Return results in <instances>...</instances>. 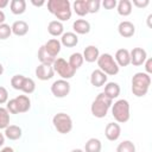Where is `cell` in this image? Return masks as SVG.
I'll use <instances>...</instances> for the list:
<instances>
[{"mask_svg":"<svg viewBox=\"0 0 152 152\" xmlns=\"http://www.w3.org/2000/svg\"><path fill=\"white\" fill-rule=\"evenodd\" d=\"M102 5H103V7L107 8V10H113V8L116 6V1H115V0H103Z\"/></svg>","mask_w":152,"mask_h":152,"instance_id":"37","label":"cell"},{"mask_svg":"<svg viewBox=\"0 0 152 152\" xmlns=\"http://www.w3.org/2000/svg\"><path fill=\"white\" fill-rule=\"evenodd\" d=\"M53 74H55V70L52 68V65H49V64H39L37 68H36V76L42 80V81H48L50 78L53 77Z\"/></svg>","mask_w":152,"mask_h":152,"instance_id":"10","label":"cell"},{"mask_svg":"<svg viewBox=\"0 0 152 152\" xmlns=\"http://www.w3.org/2000/svg\"><path fill=\"white\" fill-rule=\"evenodd\" d=\"M38 59L40 61V64H49V65H52L53 62H55V57H52L43 46H40V49L38 50Z\"/></svg>","mask_w":152,"mask_h":152,"instance_id":"24","label":"cell"},{"mask_svg":"<svg viewBox=\"0 0 152 152\" xmlns=\"http://www.w3.org/2000/svg\"><path fill=\"white\" fill-rule=\"evenodd\" d=\"M129 58H131V63L135 66L142 65L145 63V61L147 59V53L142 48H134L131 52H129Z\"/></svg>","mask_w":152,"mask_h":152,"instance_id":"9","label":"cell"},{"mask_svg":"<svg viewBox=\"0 0 152 152\" xmlns=\"http://www.w3.org/2000/svg\"><path fill=\"white\" fill-rule=\"evenodd\" d=\"M83 56H82V53H80V52H75V53H72L71 56H70V58H69V65L76 71L78 68H81V65L83 64Z\"/></svg>","mask_w":152,"mask_h":152,"instance_id":"28","label":"cell"},{"mask_svg":"<svg viewBox=\"0 0 152 152\" xmlns=\"http://www.w3.org/2000/svg\"><path fill=\"white\" fill-rule=\"evenodd\" d=\"M17 107H18V113H25L31 108V101L28 99V96L26 95H19L17 97H14Z\"/></svg>","mask_w":152,"mask_h":152,"instance_id":"17","label":"cell"},{"mask_svg":"<svg viewBox=\"0 0 152 152\" xmlns=\"http://www.w3.org/2000/svg\"><path fill=\"white\" fill-rule=\"evenodd\" d=\"M116 152H135V146L131 140H125L118 145Z\"/></svg>","mask_w":152,"mask_h":152,"instance_id":"31","label":"cell"},{"mask_svg":"<svg viewBox=\"0 0 152 152\" xmlns=\"http://www.w3.org/2000/svg\"><path fill=\"white\" fill-rule=\"evenodd\" d=\"M120 134H121V128H120L119 124H116V122L107 124V126L104 128V135L108 140L115 141L120 138Z\"/></svg>","mask_w":152,"mask_h":152,"instance_id":"11","label":"cell"},{"mask_svg":"<svg viewBox=\"0 0 152 152\" xmlns=\"http://www.w3.org/2000/svg\"><path fill=\"white\" fill-rule=\"evenodd\" d=\"M118 31L120 33V36L125 37V38H129L135 33V26L131 23V21H121L118 26Z\"/></svg>","mask_w":152,"mask_h":152,"instance_id":"12","label":"cell"},{"mask_svg":"<svg viewBox=\"0 0 152 152\" xmlns=\"http://www.w3.org/2000/svg\"><path fill=\"white\" fill-rule=\"evenodd\" d=\"M150 4V1L148 0H144V1H139V0H134L133 1V5L134 6H137V7H139V8H142V7H146L147 5Z\"/></svg>","mask_w":152,"mask_h":152,"instance_id":"38","label":"cell"},{"mask_svg":"<svg viewBox=\"0 0 152 152\" xmlns=\"http://www.w3.org/2000/svg\"><path fill=\"white\" fill-rule=\"evenodd\" d=\"M1 152H14V151H13V148H12V147L7 146V147H4V148L1 150Z\"/></svg>","mask_w":152,"mask_h":152,"instance_id":"43","label":"cell"},{"mask_svg":"<svg viewBox=\"0 0 152 152\" xmlns=\"http://www.w3.org/2000/svg\"><path fill=\"white\" fill-rule=\"evenodd\" d=\"M24 78H25V76H23V75H14V76L11 78V86H12L14 89L20 90Z\"/></svg>","mask_w":152,"mask_h":152,"instance_id":"34","label":"cell"},{"mask_svg":"<svg viewBox=\"0 0 152 152\" xmlns=\"http://www.w3.org/2000/svg\"><path fill=\"white\" fill-rule=\"evenodd\" d=\"M10 6H11V11L13 14H23L26 10V1L25 0H12Z\"/></svg>","mask_w":152,"mask_h":152,"instance_id":"27","label":"cell"},{"mask_svg":"<svg viewBox=\"0 0 152 152\" xmlns=\"http://www.w3.org/2000/svg\"><path fill=\"white\" fill-rule=\"evenodd\" d=\"M5 142V135L2 133H0V146H2Z\"/></svg>","mask_w":152,"mask_h":152,"instance_id":"44","label":"cell"},{"mask_svg":"<svg viewBox=\"0 0 152 152\" xmlns=\"http://www.w3.org/2000/svg\"><path fill=\"white\" fill-rule=\"evenodd\" d=\"M74 11L77 15L83 17L88 14V7H87V0H76L74 2Z\"/></svg>","mask_w":152,"mask_h":152,"instance_id":"29","label":"cell"},{"mask_svg":"<svg viewBox=\"0 0 152 152\" xmlns=\"http://www.w3.org/2000/svg\"><path fill=\"white\" fill-rule=\"evenodd\" d=\"M36 89V83L32 78L30 77H25L24 81H23V84H21V91H24L25 94H32Z\"/></svg>","mask_w":152,"mask_h":152,"instance_id":"30","label":"cell"},{"mask_svg":"<svg viewBox=\"0 0 152 152\" xmlns=\"http://www.w3.org/2000/svg\"><path fill=\"white\" fill-rule=\"evenodd\" d=\"M82 56H83V59H84L86 62L93 63V62L97 61V58H99V56H100V51H99V49H97L96 46L89 45V46H87V48L84 49Z\"/></svg>","mask_w":152,"mask_h":152,"instance_id":"15","label":"cell"},{"mask_svg":"<svg viewBox=\"0 0 152 152\" xmlns=\"http://www.w3.org/2000/svg\"><path fill=\"white\" fill-rule=\"evenodd\" d=\"M8 5V0H0V8H4Z\"/></svg>","mask_w":152,"mask_h":152,"instance_id":"40","label":"cell"},{"mask_svg":"<svg viewBox=\"0 0 152 152\" xmlns=\"http://www.w3.org/2000/svg\"><path fill=\"white\" fill-rule=\"evenodd\" d=\"M2 72H4V66H2V64L0 63V75H1Z\"/></svg>","mask_w":152,"mask_h":152,"instance_id":"46","label":"cell"},{"mask_svg":"<svg viewBox=\"0 0 152 152\" xmlns=\"http://www.w3.org/2000/svg\"><path fill=\"white\" fill-rule=\"evenodd\" d=\"M87 7H88V13H96L100 8V1L99 0H87Z\"/></svg>","mask_w":152,"mask_h":152,"instance_id":"35","label":"cell"},{"mask_svg":"<svg viewBox=\"0 0 152 152\" xmlns=\"http://www.w3.org/2000/svg\"><path fill=\"white\" fill-rule=\"evenodd\" d=\"M7 100H8V93H7L6 88L0 87V104L7 102Z\"/></svg>","mask_w":152,"mask_h":152,"instance_id":"36","label":"cell"},{"mask_svg":"<svg viewBox=\"0 0 152 152\" xmlns=\"http://www.w3.org/2000/svg\"><path fill=\"white\" fill-rule=\"evenodd\" d=\"M112 101L104 93H100L96 99L93 101L91 103V107H90V110H91V114L95 116V118H104L107 115V112L108 109L112 107Z\"/></svg>","mask_w":152,"mask_h":152,"instance_id":"3","label":"cell"},{"mask_svg":"<svg viewBox=\"0 0 152 152\" xmlns=\"http://www.w3.org/2000/svg\"><path fill=\"white\" fill-rule=\"evenodd\" d=\"M71 152H84V151H82L81 148H75V150H72Z\"/></svg>","mask_w":152,"mask_h":152,"instance_id":"45","label":"cell"},{"mask_svg":"<svg viewBox=\"0 0 152 152\" xmlns=\"http://www.w3.org/2000/svg\"><path fill=\"white\" fill-rule=\"evenodd\" d=\"M5 13L2 12V11H0V24H4V21H5Z\"/></svg>","mask_w":152,"mask_h":152,"instance_id":"42","label":"cell"},{"mask_svg":"<svg viewBox=\"0 0 152 152\" xmlns=\"http://www.w3.org/2000/svg\"><path fill=\"white\" fill-rule=\"evenodd\" d=\"M112 114L114 116V119L120 122V124H125L129 120V103L127 100H118L116 102H114V104L112 106Z\"/></svg>","mask_w":152,"mask_h":152,"instance_id":"4","label":"cell"},{"mask_svg":"<svg viewBox=\"0 0 152 152\" xmlns=\"http://www.w3.org/2000/svg\"><path fill=\"white\" fill-rule=\"evenodd\" d=\"M48 31H49V33L51 36L58 37V36H62L63 34L64 27H63V24L59 20H52L48 25Z\"/></svg>","mask_w":152,"mask_h":152,"instance_id":"22","label":"cell"},{"mask_svg":"<svg viewBox=\"0 0 152 152\" xmlns=\"http://www.w3.org/2000/svg\"><path fill=\"white\" fill-rule=\"evenodd\" d=\"M48 10L50 13L57 17L59 21H65L71 18V8L68 0H49Z\"/></svg>","mask_w":152,"mask_h":152,"instance_id":"1","label":"cell"},{"mask_svg":"<svg viewBox=\"0 0 152 152\" xmlns=\"http://www.w3.org/2000/svg\"><path fill=\"white\" fill-rule=\"evenodd\" d=\"M31 2H32L34 6H43V5L45 4V1H38V2H37V1H34V0H32Z\"/></svg>","mask_w":152,"mask_h":152,"instance_id":"41","label":"cell"},{"mask_svg":"<svg viewBox=\"0 0 152 152\" xmlns=\"http://www.w3.org/2000/svg\"><path fill=\"white\" fill-rule=\"evenodd\" d=\"M61 42L58 40V39H56V38H52V39H50V40H48L45 44H44V48H45V50L52 56V57H55L56 58V56L59 53V51H61Z\"/></svg>","mask_w":152,"mask_h":152,"instance_id":"16","label":"cell"},{"mask_svg":"<svg viewBox=\"0 0 152 152\" xmlns=\"http://www.w3.org/2000/svg\"><path fill=\"white\" fill-rule=\"evenodd\" d=\"M110 100L113 99H116L119 95H120V87L118 83L115 82H108L106 86H104V91H103Z\"/></svg>","mask_w":152,"mask_h":152,"instance_id":"21","label":"cell"},{"mask_svg":"<svg viewBox=\"0 0 152 152\" xmlns=\"http://www.w3.org/2000/svg\"><path fill=\"white\" fill-rule=\"evenodd\" d=\"M77 43H78V37L74 32H65V33L62 34L61 44H63L64 46L72 48V46H76Z\"/></svg>","mask_w":152,"mask_h":152,"instance_id":"19","label":"cell"},{"mask_svg":"<svg viewBox=\"0 0 152 152\" xmlns=\"http://www.w3.org/2000/svg\"><path fill=\"white\" fill-rule=\"evenodd\" d=\"M72 28L78 34H86L90 31V24H89V21H87L84 19H77L74 21Z\"/></svg>","mask_w":152,"mask_h":152,"instance_id":"18","label":"cell"},{"mask_svg":"<svg viewBox=\"0 0 152 152\" xmlns=\"http://www.w3.org/2000/svg\"><path fill=\"white\" fill-rule=\"evenodd\" d=\"M151 84V76L146 72H137L132 77V93L138 96H145Z\"/></svg>","mask_w":152,"mask_h":152,"instance_id":"2","label":"cell"},{"mask_svg":"<svg viewBox=\"0 0 152 152\" xmlns=\"http://www.w3.org/2000/svg\"><path fill=\"white\" fill-rule=\"evenodd\" d=\"M107 82V75L101 71L100 69H96L90 75V83L94 87H102Z\"/></svg>","mask_w":152,"mask_h":152,"instance_id":"13","label":"cell"},{"mask_svg":"<svg viewBox=\"0 0 152 152\" xmlns=\"http://www.w3.org/2000/svg\"><path fill=\"white\" fill-rule=\"evenodd\" d=\"M11 28H12V33H14L15 36H25L28 32V25L24 20L14 21L13 25L11 26Z\"/></svg>","mask_w":152,"mask_h":152,"instance_id":"20","label":"cell"},{"mask_svg":"<svg viewBox=\"0 0 152 152\" xmlns=\"http://www.w3.org/2000/svg\"><path fill=\"white\" fill-rule=\"evenodd\" d=\"M101 148H102V144L96 138H90L84 146L86 152H101Z\"/></svg>","mask_w":152,"mask_h":152,"instance_id":"25","label":"cell"},{"mask_svg":"<svg viewBox=\"0 0 152 152\" xmlns=\"http://www.w3.org/2000/svg\"><path fill=\"white\" fill-rule=\"evenodd\" d=\"M5 137L10 140H18L21 137V128L15 125H10L5 128Z\"/></svg>","mask_w":152,"mask_h":152,"instance_id":"23","label":"cell"},{"mask_svg":"<svg viewBox=\"0 0 152 152\" xmlns=\"http://www.w3.org/2000/svg\"><path fill=\"white\" fill-rule=\"evenodd\" d=\"M52 124L61 134H66L72 129V120L65 113H57L52 118Z\"/></svg>","mask_w":152,"mask_h":152,"instance_id":"6","label":"cell"},{"mask_svg":"<svg viewBox=\"0 0 152 152\" xmlns=\"http://www.w3.org/2000/svg\"><path fill=\"white\" fill-rule=\"evenodd\" d=\"M10 126V113L6 108L0 107V129H5Z\"/></svg>","mask_w":152,"mask_h":152,"instance_id":"32","label":"cell"},{"mask_svg":"<svg viewBox=\"0 0 152 152\" xmlns=\"http://www.w3.org/2000/svg\"><path fill=\"white\" fill-rule=\"evenodd\" d=\"M97 65L101 71H103L106 75L114 76L119 72V65L116 64L115 59L109 53H102L97 58Z\"/></svg>","mask_w":152,"mask_h":152,"instance_id":"5","label":"cell"},{"mask_svg":"<svg viewBox=\"0 0 152 152\" xmlns=\"http://www.w3.org/2000/svg\"><path fill=\"white\" fill-rule=\"evenodd\" d=\"M51 93L56 97H65L70 93V84L66 80H57L51 86Z\"/></svg>","mask_w":152,"mask_h":152,"instance_id":"8","label":"cell"},{"mask_svg":"<svg viewBox=\"0 0 152 152\" xmlns=\"http://www.w3.org/2000/svg\"><path fill=\"white\" fill-rule=\"evenodd\" d=\"M145 69H146V74H151L152 72V59L151 58H147L145 61Z\"/></svg>","mask_w":152,"mask_h":152,"instance_id":"39","label":"cell"},{"mask_svg":"<svg viewBox=\"0 0 152 152\" xmlns=\"http://www.w3.org/2000/svg\"><path fill=\"white\" fill-rule=\"evenodd\" d=\"M12 34V28L8 24H0V39H7Z\"/></svg>","mask_w":152,"mask_h":152,"instance_id":"33","label":"cell"},{"mask_svg":"<svg viewBox=\"0 0 152 152\" xmlns=\"http://www.w3.org/2000/svg\"><path fill=\"white\" fill-rule=\"evenodd\" d=\"M115 62L119 66H127L131 63L129 51L127 49H119L115 53Z\"/></svg>","mask_w":152,"mask_h":152,"instance_id":"14","label":"cell"},{"mask_svg":"<svg viewBox=\"0 0 152 152\" xmlns=\"http://www.w3.org/2000/svg\"><path fill=\"white\" fill-rule=\"evenodd\" d=\"M118 13L124 17L129 15L132 13V2L129 0H120L118 4Z\"/></svg>","mask_w":152,"mask_h":152,"instance_id":"26","label":"cell"},{"mask_svg":"<svg viewBox=\"0 0 152 152\" xmlns=\"http://www.w3.org/2000/svg\"><path fill=\"white\" fill-rule=\"evenodd\" d=\"M53 70L62 77V80H69L75 75V70L69 65V63L64 58H57L55 59L52 64Z\"/></svg>","mask_w":152,"mask_h":152,"instance_id":"7","label":"cell"}]
</instances>
